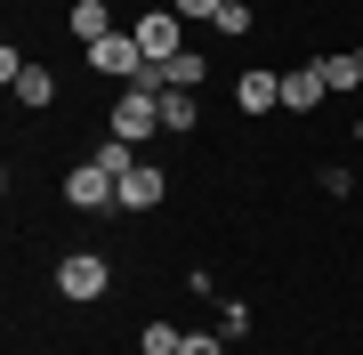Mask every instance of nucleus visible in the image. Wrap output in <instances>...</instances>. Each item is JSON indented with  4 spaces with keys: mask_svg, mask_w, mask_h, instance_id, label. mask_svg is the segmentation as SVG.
I'll return each instance as SVG.
<instances>
[{
    "mask_svg": "<svg viewBox=\"0 0 363 355\" xmlns=\"http://www.w3.org/2000/svg\"><path fill=\"white\" fill-rule=\"evenodd\" d=\"M218 339H250V307H242V299L218 307Z\"/></svg>",
    "mask_w": 363,
    "mask_h": 355,
    "instance_id": "dca6fc26",
    "label": "nucleus"
},
{
    "mask_svg": "<svg viewBox=\"0 0 363 355\" xmlns=\"http://www.w3.org/2000/svg\"><path fill=\"white\" fill-rule=\"evenodd\" d=\"M162 194H169V170H154V162H138V170L121 178V194H113V210H154Z\"/></svg>",
    "mask_w": 363,
    "mask_h": 355,
    "instance_id": "6e6552de",
    "label": "nucleus"
},
{
    "mask_svg": "<svg viewBox=\"0 0 363 355\" xmlns=\"http://www.w3.org/2000/svg\"><path fill=\"white\" fill-rule=\"evenodd\" d=\"M234 106H242V113H274V106H283V73H242V81H234Z\"/></svg>",
    "mask_w": 363,
    "mask_h": 355,
    "instance_id": "9d476101",
    "label": "nucleus"
},
{
    "mask_svg": "<svg viewBox=\"0 0 363 355\" xmlns=\"http://www.w3.org/2000/svg\"><path fill=\"white\" fill-rule=\"evenodd\" d=\"M89 162H97V170H105V178H130V170H138V162H145V154H138V145H130V137H113V130H105Z\"/></svg>",
    "mask_w": 363,
    "mask_h": 355,
    "instance_id": "9b49d317",
    "label": "nucleus"
},
{
    "mask_svg": "<svg viewBox=\"0 0 363 355\" xmlns=\"http://www.w3.org/2000/svg\"><path fill=\"white\" fill-rule=\"evenodd\" d=\"M323 65V81H331V97H347V89H363V49H339V57H315Z\"/></svg>",
    "mask_w": 363,
    "mask_h": 355,
    "instance_id": "ddd939ff",
    "label": "nucleus"
},
{
    "mask_svg": "<svg viewBox=\"0 0 363 355\" xmlns=\"http://www.w3.org/2000/svg\"><path fill=\"white\" fill-rule=\"evenodd\" d=\"M202 106H194V89H162V130H194Z\"/></svg>",
    "mask_w": 363,
    "mask_h": 355,
    "instance_id": "4468645a",
    "label": "nucleus"
},
{
    "mask_svg": "<svg viewBox=\"0 0 363 355\" xmlns=\"http://www.w3.org/2000/svg\"><path fill=\"white\" fill-rule=\"evenodd\" d=\"M178 25H186V16L169 9V0H162V9H145L138 25H130V33H138V49H145V65H162V57H178Z\"/></svg>",
    "mask_w": 363,
    "mask_h": 355,
    "instance_id": "20e7f679",
    "label": "nucleus"
},
{
    "mask_svg": "<svg viewBox=\"0 0 363 355\" xmlns=\"http://www.w3.org/2000/svg\"><path fill=\"white\" fill-rule=\"evenodd\" d=\"M57 291H65L73 307H89V299L113 291V266H105L97 250H73V259H57Z\"/></svg>",
    "mask_w": 363,
    "mask_h": 355,
    "instance_id": "f03ea898",
    "label": "nucleus"
},
{
    "mask_svg": "<svg viewBox=\"0 0 363 355\" xmlns=\"http://www.w3.org/2000/svg\"><path fill=\"white\" fill-rule=\"evenodd\" d=\"M169 9H178L186 25H194V16H210V25H218V9H226V0H169Z\"/></svg>",
    "mask_w": 363,
    "mask_h": 355,
    "instance_id": "a211bd4d",
    "label": "nucleus"
},
{
    "mask_svg": "<svg viewBox=\"0 0 363 355\" xmlns=\"http://www.w3.org/2000/svg\"><path fill=\"white\" fill-rule=\"evenodd\" d=\"M9 89H16V106H33V113H40V106H57V73H49V65H25Z\"/></svg>",
    "mask_w": 363,
    "mask_h": 355,
    "instance_id": "f8f14e48",
    "label": "nucleus"
},
{
    "mask_svg": "<svg viewBox=\"0 0 363 355\" xmlns=\"http://www.w3.org/2000/svg\"><path fill=\"white\" fill-rule=\"evenodd\" d=\"M105 130L130 137V145H145V137L162 130V97H154V89H138V81H121V97H113V113H105Z\"/></svg>",
    "mask_w": 363,
    "mask_h": 355,
    "instance_id": "f257e3e1",
    "label": "nucleus"
},
{
    "mask_svg": "<svg viewBox=\"0 0 363 355\" xmlns=\"http://www.w3.org/2000/svg\"><path fill=\"white\" fill-rule=\"evenodd\" d=\"M65 25H73V40H81V49H97L105 33H121V25H113V9H105V0H73V9H65Z\"/></svg>",
    "mask_w": 363,
    "mask_h": 355,
    "instance_id": "1a4fd4ad",
    "label": "nucleus"
},
{
    "mask_svg": "<svg viewBox=\"0 0 363 355\" xmlns=\"http://www.w3.org/2000/svg\"><path fill=\"white\" fill-rule=\"evenodd\" d=\"M323 97H331L323 65H291L283 73V113H323Z\"/></svg>",
    "mask_w": 363,
    "mask_h": 355,
    "instance_id": "0eeeda50",
    "label": "nucleus"
},
{
    "mask_svg": "<svg viewBox=\"0 0 363 355\" xmlns=\"http://www.w3.org/2000/svg\"><path fill=\"white\" fill-rule=\"evenodd\" d=\"M89 65L113 73V81H138V73H145V49H138V33H105L97 49H89Z\"/></svg>",
    "mask_w": 363,
    "mask_h": 355,
    "instance_id": "423d86ee",
    "label": "nucleus"
},
{
    "mask_svg": "<svg viewBox=\"0 0 363 355\" xmlns=\"http://www.w3.org/2000/svg\"><path fill=\"white\" fill-rule=\"evenodd\" d=\"M218 33H250V0H226V9H218Z\"/></svg>",
    "mask_w": 363,
    "mask_h": 355,
    "instance_id": "f3484780",
    "label": "nucleus"
},
{
    "mask_svg": "<svg viewBox=\"0 0 363 355\" xmlns=\"http://www.w3.org/2000/svg\"><path fill=\"white\" fill-rule=\"evenodd\" d=\"M113 194H121V178H105L97 162H73V178H65V202H73V210H113Z\"/></svg>",
    "mask_w": 363,
    "mask_h": 355,
    "instance_id": "39448f33",
    "label": "nucleus"
},
{
    "mask_svg": "<svg viewBox=\"0 0 363 355\" xmlns=\"http://www.w3.org/2000/svg\"><path fill=\"white\" fill-rule=\"evenodd\" d=\"M178 355H226V347L210 339V331H186V347H178Z\"/></svg>",
    "mask_w": 363,
    "mask_h": 355,
    "instance_id": "6ab92c4d",
    "label": "nucleus"
},
{
    "mask_svg": "<svg viewBox=\"0 0 363 355\" xmlns=\"http://www.w3.org/2000/svg\"><path fill=\"white\" fill-rule=\"evenodd\" d=\"M138 347H145V355H178V347H186V331L154 315V323H145V331H138Z\"/></svg>",
    "mask_w": 363,
    "mask_h": 355,
    "instance_id": "2eb2a0df",
    "label": "nucleus"
},
{
    "mask_svg": "<svg viewBox=\"0 0 363 355\" xmlns=\"http://www.w3.org/2000/svg\"><path fill=\"white\" fill-rule=\"evenodd\" d=\"M202 73H210V57L202 49H178V57H162V65H145L138 89H154V97L162 89H202Z\"/></svg>",
    "mask_w": 363,
    "mask_h": 355,
    "instance_id": "7ed1b4c3",
    "label": "nucleus"
}]
</instances>
